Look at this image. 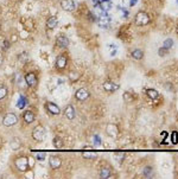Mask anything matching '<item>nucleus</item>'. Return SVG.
Masks as SVG:
<instances>
[{
    "label": "nucleus",
    "mask_w": 178,
    "mask_h": 179,
    "mask_svg": "<svg viewBox=\"0 0 178 179\" xmlns=\"http://www.w3.org/2000/svg\"><path fill=\"white\" fill-rule=\"evenodd\" d=\"M67 63H68V58L64 55H61L57 57L56 59V68L57 69H64L67 67Z\"/></svg>",
    "instance_id": "ddd939ff"
},
{
    "label": "nucleus",
    "mask_w": 178,
    "mask_h": 179,
    "mask_svg": "<svg viewBox=\"0 0 178 179\" xmlns=\"http://www.w3.org/2000/svg\"><path fill=\"white\" fill-rule=\"evenodd\" d=\"M32 138L36 141H43L45 138V129L43 126H37L33 131H32Z\"/></svg>",
    "instance_id": "20e7f679"
},
{
    "label": "nucleus",
    "mask_w": 178,
    "mask_h": 179,
    "mask_svg": "<svg viewBox=\"0 0 178 179\" xmlns=\"http://www.w3.org/2000/svg\"><path fill=\"white\" fill-rule=\"evenodd\" d=\"M17 122H18V118H17V115H15L14 113L6 114V115L4 116V119H3V124H4V126H6V127L14 126Z\"/></svg>",
    "instance_id": "7ed1b4c3"
},
{
    "label": "nucleus",
    "mask_w": 178,
    "mask_h": 179,
    "mask_svg": "<svg viewBox=\"0 0 178 179\" xmlns=\"http://www.w3.org/2000/svg\"><path fill=\"white\" fill-rule=\"evenodd\" d=\"M49 165H50L51 168L56 170V168L61 167L62 160H61V158L58 156H55V154H52V156H50V158H49Z\"/></svg>",
    "instance_id": "6e6552de"
},
{
    "label": "nucleus",
    "mask_w": 178,
    "mask_h": 179,
    "mask_svg": "<svg viewBox=\"0 0 178 179\" xmlns=\"http://www.w3.org/2000/svg\"><path fill=\"white\" fill-rule=\"evenodd\" d=\"M171 142L173 145L178 144V133L177 132H172V134H171Z\"/></svg>",
    "instance_id": "2f4dec72"
},
{
    "label": "nucleus",
    "mask_w": 178,
    "mask_h": 179,
    "mask_svg": "<svg viewBox=\"0 0 178 179\" xmlns=\"http://www.w3.org/2000/svg\"><path fill=\"white\" fill-rule=\"evenodd\" d=\"M155 172H153V167L152 166H145L143 168V176L144 178H152Z\"/></svg>",
    "instance_id": "412c9836"
},
{
    "label": "nucleus",
    "mask_w": 178,
    "mask_h": 179,
    "mask_svg": "<svg viewBox=\"0 0 178 179\" xmlns=\"http://www.w3.org/2000/svg\"><path fill=\"white\" fill-rule=\"evenodd\" d=\"M96 21H98L100 27H108V25L110 24V17L107 14V12H102L99 15V18Z\"/></svg>",
    "instance_id": "39448f33"
},
{
    "label": "nucleus",
    "mask_w": 178,
    "mask_h": 179,
    "mask_svg": "<svg viewBox=\"0 0 178 179\" xmlns=\"http://www.w3.org/2000/svg\"><path fill=\"white\" fill-rule=\"evenodd\" d=\"M93 142H94V145H95V146H100V145H101V142H102L101 136H100V135H98V134H95V135L93 136Z\"/></svg>",
    "instance_id": "c85d7f7f"
},
{
    "label": "nucleus",
    "mask_w": 178,
    "mask_h": 179,
    "mask_svg": "<svg viewBox=\"0 0 178 179\" xmlns=\"http://www.w3.org/2000/svg\"><path fill=\"white\" fill-rule=\"evenodd\" d=\"M177 4H178V0H177Z\"/></svg>",
    "instance_id": "ea45409f"
},
{
    "label": "nucleus",
    "mask_w": 178,
    "mask_h": 179,
    "mask_svg": "<svg viewBox=\"0 0 178 179\" xmlns=\"http://www.w3.org/2000/svg\"><path fill=\"white\" fill-rule=\"evenodd\" d=\"M99 5H100V7H101V10L104 11V12H108V11L112 9V6H113L110 0H102V1H101Z\"/></svg>",
    "instance_id": "6ab92c4d"
},
{
    "label": "nucleus",
    "mask_w": 178,
    "mask_h": 179,
    "mask_svg": "<svg viewBox=\"0 0 178 179\" xmlns=\"http://www.w3.org/2000/svg\"><path fill=\"white\" fill-rule=\"evenodd\" d=\"M122 97H124V100H125L126 102H132V101H134V95H133L131 92H125Z\"/></svg>",
    "instance_id": "393cba45"
},
{
    "label": "nucleus",
    "mask_w": 178,
    "mask_h": 179,
    "mask_svg": "<svg viewBox=\"0 0 178 179\" xmlns=\"http://www.w3.org/2000/svg\"><path fill=\"white\" fill-rule=\"evenodd\" d=\"M131 56L133 59H137V61H140L144 58V51L140 50V49H134V50L131 52Z\"/></svg>",
    "instance_id": "f3484780"
},
{
    "label": "nucleus",
    "mask_w": 178,
    "mask_h": 179,
    "mask_svg": "<svg viewBox=\"0 0 178 179\" xmlns=\"http://www.w3.org/2000/svg\"><path fill=\"white\" fill-rule=\"evenodd\" d=\"M173 46V39H171V38H167V39H165L164 40V43H163V47H165V49H167V50H170Z\"/></svg>",
    "instance_id": "a878e982"
},
{
    "label": "nucleus",
    "mask_w": 178,
    "mask_h": 179,
    "mask_svg": "<svg viewBox=\"0 0 178 179\" xmlns=\"http://www.w3.org/2000/svg\"><path fill=\"white\" fill-rule=\"evenodd\" d=\"M64 115L68 120H74L75 116H76V112H75V108L72 107L71 104H68L66 109H64Z\"/></svg>",
    "instance_id": "9b49d317"
},
{
    "label": "nucleus",
    "mask_w": 178,
    "mask_h": 179,
    "mask_svg": "<svg viewBox=\"0 0 178 179\" xmlns=\"http://www.w3.org/2000/svg\"><path fill=\"white\" fill-rule=\"evenodd\" d=\"M26 103H27V101H26V97L25 96H20L19 97V100H18V103H17V107L19 108V109H23L24 107L26 106Z\"/></svg>",
    "instance_id": "b1692460"
},
{
    "label": "nucleus",
    "mask_w": 178,
    "mask_h": 179,
    "mask_svg": "<svg viewBox=\"0 0 178 179\" xmlns=\"http://www.w3.org/2000/svg\"><path fill=\"white\" fill-rule=\"evenodd\" d=\"M167 53H169L167 49H165V47H163V46L159 47V50H158V56H159V57H165Z\"/></svg>",
    "instance_id": "c756f323"
},
{
    "label": "nucleus",
    "mask_w": 178,
    "mask_h": 179,
    "mask_svg": "<svg viewBox=\"0 0 178 179\" xmlns=\"http://www.w3.org/2000/svg\"><path fill=\"white\" fill-rule=\"evenodd\" d=\"M25 82L29 87H35L37 84V76L33 72H29L25 75Z\"/></svg>",
    "instance_id": "f8f14e48"
},
{
    "label": "nucleus",
    "mask_w": 178,
    "mask_h": 179,
    "mask_svg": "<svg viewBox=\"0 0 178 179\" xmlns=\"http://www.w3.org/2000/svg\"><path fill=\"white\" fill-rule=\"evenodd\" d=\"M119 88H120V85L115 82H112V81H107V82L103 83V89L108 93H114V92L119 90Z\"/></svg>",
    "instance_id": "0eeeda50"
},
{
    "label": "nucleus",
    "mask_w": 178,
    "mask_h": 179,
    "mask_svg": "<svg viewBox=\"0 0 178 179\" xmlns=\"http://www.w3.org/2000/svg\"><path fill=\"white\" fill-rule=\"evenodd\" d=\"M10 46V43L9 42H7V40H5V42H4V49H5V50H6V49L7 47H9Z\"/></svg>",
    "instance_id": "c9c22d12"
},
{
    "label": "nucleus",
    "mask_w": 178,
    "mask_h": 179,
    "mask_svg": "<svg viewBox=\"0 0 178 179\" xmlns=\"http://www.w3.org/2000/svg\"><path fill=\"white\" fill-rule=\"evenodd\" d=\"M106 133L109 138L112 139H116L118 135H119V129H118V126L114 125V124H108L106 126Z\"/></svg>",
    "instance_id": "423d86ee"
},
{
    "label": "nucleus",
    "mask_w": 178,
    "mask_h": 179,
    "mask_svg": "<svg viewBox=\"0 0 178 179\" xmlns=\"http://www.w3.org/2000/svg\"><path fill=\"white\" fill-rule=\"evenodd\" d=\"M24 120H25V122L26 124H32L35 121V119H36V116H35V114L32 113L31 110H26L25 113H24Z\"/></svg>",
    "instance_id": "dca6fc26"
},
{
    "label": "nucleus",
    "mask_w": 178,
    "mask_h": 179,
    "mask_svg": "<svg viewBox=\"0 0 178 179\" xmlns=\"http://www.w3.org/2000/svg\"><path fill=\"white\" fill-rule=\"evenodd\" d=\"M6 96H7V89L4 85H0V100L5 99Z\"/></svg>",
    "instance_id": "cd10ccee"
},
{
    "label": "nucleus",
    "mask_w": 178,
    "mask_h": 179,
    "mask_svg": "<svg viewBox=\"0 0 178 179\" xmlns=\"http://www.w3.org/2000/svg\"><path fill=\"white\" fill-rule=\"evenodd\" d=\"M82 156L84 158H87V159H94V158H96V154L93 153V152H83Z\"/></svg>",
    "instance_id": "7c9ffc66"
},
{
    "label": "nucleus",
    "mask_w": 178,
    "mask_h": 179,
    "mask_svg": "<svg viewBox=\"0 0 178 179\" xmlns=\"http://www.w3.org/2000/svg\"><path fill=\"white\" fill-rule=\"evenodd\" d=\"M61 6H62V9L64 11H67V12L74 11L75 7H76L74 0H62V1H61Z\"/></svg>",
    "instance_id": "1a4fd4ad"
},
{
    "label": "nucleus",
    "mask_w": 178,
    "mask_h": 179,
    "mask_svg": "<svg viewBox=\"0 0 178 179\" xmlns=\"http://www.w3.org/2000/svg\"><path fill=\"white\" fill-rule=\"evenodd\" d=\"M52 144H54V146H55L56 148H62V147H63V141H62L61 138H58V136L55 138L54 141H52Z\"/></svg>",
    "instance_id": "bb28decb"
},
{
    "label": "nucleus",
    "mask_w": 178,
    "mask_h": 179,
    "mask_svg": "<svg viewBox=\"0 0 178 179\" xmlns=\"http://www.w3.org/2000/svg\"><path fill=\"white\" fill-rule=\"evenodd\" d=\"M177 33H178V24H177Z\"/></svg>",
    "instance_id": "58836bf2"
},
{
    "label": "nucleus",
    "mask_w": 178,
    "mask_h": 179,
    "mask_svg": "<svg viewBox=\"0 0 178 179\" xmlns=\"http://www.w3.org/2000/svg\"><path fill=\"white\" fill-rule=\"evenodd\" d=\"M75 97H76V100H78V101H86L89 97V92L87 90L86 88H81L75 93Z\"/></svg>",
    "instance_id": "9d476101"
},
{
    "label": "nucleus",
    "mask_w": 178,
    "mask_h": 179,
    "mask_svg": "<svg viewBox=\"0 0 178 179\" xmlns=\"http://www.w3.org/2000/svg\"><path fill=\"white\" fill-rule=\"evenodd\" d=\"M10 146H11V148L12 150H19L20 148V146H21V144H20V141H19V139L18 138H14V139L10 142Z\"/></svg>",
    "instance_id": "5701e85b"
},
{
    "label": "nucleus",
    "mask_w": 178,
    "mask_h": 179,
    "mask_svg": "<svg viewBox=\"0 0 178 179\" xmlns=\"http://www.w3.org/2000/svg\"><path fill=\"white\" fill-rule=\"evenodd\" d=\"M101 1H102V0H93V3H94V4H100Z\"/></svg>",
    "instance_id": "4c0bfd02"
},
{
    "label": "nucleus",
    "mask_w": 178,
    "mask_h": 179,
    "mask_svg": "<svg viewBox=\"0 0 178 179\" xmlns=\"http://www.w3.org/2000/svg\"><path fill=\"white\" fill-rule=\"evenodd\" d=\"M134 21L137 26H146L150 23V17L146 12H138L135 15Z\"/></svg>",
    "instance_id": "f257e3e1"
},
{
    "label": "nucleus",
    "mask_w": 178,
    "mask_h": 179,
    "mask_svg": "<svg viewBox=\"0 0 178 179\" xmlns=\"http://www.w3.org/2000/svg\"><path fill=\"white\" fill-rule=\"evenodd\" d=\"M137 3H138V0H129V6H134Z\"/></svg>",
    "instance_id": "f704fd0d"
},
{
    "label": "nucleus",
    "mask_w": 178,
    "mask_h": 179,
    "mask_svg": "<svg viewBox=\"0 0 178 179\" xmlns=\"http://www.w3.org/2000/svg\"><path fill=\"white\" fill-rule=\"evenodd\" d=\"M146 95H147V97L150 100H157L158 97H159V92L158 90H156V89H147L146 90Z\"/></svg>",
    "instance_id": "a211bd4d"
},
{
    "label": "nucleus",
    "mask_w": 178,
    "mask_h": 179,
    "mask_svg": "<svg viewBox=\"0 0 178 179\" xmlns=\"http://www.w3.org/2000/svg\"><path fill=\"white\" fill-rule=\"evenodd\" d=\"M36 157H37V159H38V160H40V161H42V160H44V159H45V157H46V153H45V152H38Z\"/></svg>",
    "instance_id": "473e14b6"
},
{
    "label": "nucleus",
    "mask_w": 178,
    "mask_h": 179,
    "mask_svg": "<svg viewBox=\"0 0 178 179\" xmlns=\"http://www.w3.org/2000/svg\"><path fill=\"white\" fill-rule=\"evenodd\" d=\"M3 62H4V57H3V53L0 52V65L3 64Z\"/></svg>",
    "instance_id": "e433bc0d"
},
{
    "label": "nucleus",
    "mask_w": 178,
    "mask_h": 179,
    "mask_svg": "<svg viewBox=\"0 0 178 179\" xmlns=\"http://www.w3.org/2000/svg\"><path fill=\"white\" fill-rule=\"evenodd\" d=\"M57 25H58V20H57V18H56V17H50L49 19H48V21H46V27L50 29V30L55 29Z\"/></svg>",
    "instance_id": "aec40b11"
},
{
    "label": "nucleus",
    "mask_w": 178,
    "mask_h": 179,
    "mask_svg": "<svg viewBox=\"0 0 178 179\" xmlns=\"http://www.w3.org/2000/svg\"><path fill=\"white\" fill-rule=\"evenodd\" d=\"M56 43H57V45L60 46V47H67L68 45H69V39L66 37V36H60V37H57V39H56Z\"/></svg>",
    "instance_id": "2eb2a0df"
},
{
    "label": "nucleus",
    "mask_w": 178,
    "mask_h": 179,
    "mask_svg": "<svg viewBox=\"0 0 178 179\" xmlns=\"http://www.w3.org/2000/svg\"><path fill=\"white\" fill-rule=\"evenodd\" d=\"M88 15H89V18H90V20H92V21H96V20H98V18H96L93 13H89Z\"/></svg>",
    "instance_id": "72a5a7b5"
},
{
    "label": "nucleus",
    "mask_w": 178,
    "mask_h": 179,
    "mask_svg": "<svg viewBox=\"0 0 178 179\" xmlns=\"http://www.w3.org/2000/svg\"><path fill=\"white\" fill-rule=\"evenodd\" d=\"M45 107H46L48 112H49V113H51L52 115H58V114L61 113V109H60V107H58L57 104L52 103V102H48Z\"/></svg>",
    "instance_id": "4468645a"
},
{
    "label": "nucleus",
    "mask_w": 178,
    "mask_h": 179,
    "mask_svg": "<svg viewBox=\"0 0 178 179\" xmlns=\"http://www.w3.org/2000/svg\"><path fill=\"white\" fill-rule=\"evenodd\" d=\"M112 177V171L108 167H102L100 170V178L102 179H108Z\"/></svg>",
    "instance_id": "4be33fe9"
},
{
    "label": "nucleus",
    "mask_w": 178,
    "mask_h": 179,
    "mask_svg": "<svg viewBox=\"0 0 178 179\" xmlns=\"http://www.w3.org/2000/svg\"><path fill=\"white\" fill-rule=\"evenodd\" d=\"M14 165L18 168V171H20V172H25V171L29 168V159L26 157H19V158L15 159Z\"/></svg>",
    "instance_id": "f03ea898"
}]
</instances>
